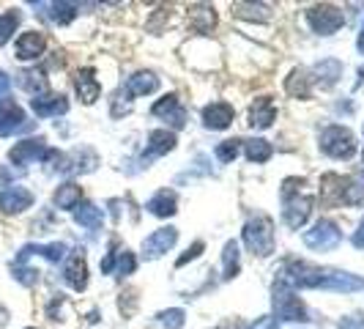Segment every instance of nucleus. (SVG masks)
Masks as SVG:
<instances>
[{
  "label": "nucleus",
  "mask_w": 364,
  "mask_h": 329,
  "mask_svg": "<svg viewBox=\"0 0 364 329\" xmlns=\"http://www.w3.org/2000/svg\"><path fill=\"white\" fill-rule=\"evenodd\" d=\"M280 283L296 288H321V291H337V294H353L362 291L364 277L351 274L343 269H329V267H315L307 261H288L280 269Z\"/></svg>",
  "instance_id": "f257e3e1"
},
{
  "label": "nucleus",
  "mask_w": 364,
  "mask_h": 329,
  "mask_svg": "<svg viewBox=\"0 0 364 329\" xmlns=\"http://www.w3.org/2000/svg\"><path fill=\"white\" fill-rule=\"evenodd\" d=\"M244 236V245L252 255L258 258H266L274 252V223L268 214H255L246 220V225L241 230Z\"/></svg>",
  "instance_id": "f03ea898"
},
{
  "label": "nucleus",
  "mask_w": 364,
  "mask_h": 329,
  "mask_svg": "<svg viewBox=\"0 0 364 329\" xmlns=\"http://www.w3.org/2000/svg\"><path fill=\"white\" fill-rule=\"evenodd\" d=\"M271 308H274V318H283V321H309V313L304 308V302L296 296V291L285 283H274L271 291Z\"/></svg>",
  "instance_id": "7ed1b4c3"
},
{
  "label": "nucleus",
  "mask_w": 364,
  "mask_h": 329,
  "mask_svg": "<svg viewBox=\"0 0 364 329\" xmlns=\"http://www.w3.org/2000/svg\"><path fill=\"white\" fill-rule=\"evenodd\" d=\"M321 151L331 160H351L356 154V138H353V132L348 126L331 123L321 135Z\"/></svg>",
  "instance_id": "20e7f679"
},
{
  "label": "nucleus",
  "mask_w": 364,
  "mask_h": 329,
  "mask_svg": "<svg viewBox=\"0 0 364 329\" xmlns=\"http://www.w3.org/2000/svg\"><path fill=\"white\" fill-rule=\"evenodd\" d=\"M307 25L318 36H331V33H337L345 25V14L337 6H331V3H321V6L307 9Z\"/></svg>",
  "instance_id": "39448f33"
},
{
  "label": "nucleus",
  "mask_w": 364,
  "mask_h": 329,
  "mask_svg": "<svg viewBox=\"0 0 364 329\" xmlns=\"http://www.w3.org/2000/svg\"><path fill=\"white\" fill-rule=\"evenodd\" d=\"M340 242H343V230L331 220H318L309 230H304V245L318 252H329V250L340 247Z\"/></svg>",
  "instance_id": "423d86ee"
},
{
  "label": "nucleus",
  "mask_w": 364,
  "mask_h": 329,
  "mask_svg": "<svg viewBox=\"0 0 364 329\" xmlns=\"http://www.w3.org/2000/svg\"><path fill=\"white\" fill-rule=\"evenodd\" d=\"M309 214H312V195L299 192V195H290L283 201V223L290 230H299L307 225Z\"/></svg>",
  "instance_id": "0eeeda50"
},
{
  "label": "nucleus",
  "mask_w": 364,
  "mask_h": 329,
  "mask_svg": "<svg viewBox=\"0 0 364 329\" xmlns=\"http://www.w3.org/2000/svg\"><path fill=\"white\" fill-rule=\"evenodd\" d=\"M25 129H30L25 110L14 99H3L0 102V138H11V135L25 132Z\"/></svg>",
  "instance_id": "6e6552de"
},
{
  "label": "nucleus",
  "mask_w": 364,
  "mask_h": 329,
  "mask_svg": "<svg viewBox=\"0 0 364 329\" xmlns=\"http://www.w3.org/2000/svg\"><path fill=\"white\" fill-rule=\"evenodd\" d=\"M176 242H178V230H176V228L173 225L159 228V230H154L148 239H142V258H145V261H157L167 250H173Z\"/></svg>",
  "instance_id": "1a4fd4ad"
},
{
  "label": "nucleus",
  "mask_w": 364,
  "mask_h": 329,
  "mask_svg": "<svg viewBox=\"0 0 364 329\" xmlns=\"http://www.w3.org/2000/svg\"><path fill=\"white\" fill-rule=\"evenodd\" d=\"M176 132H170V129H154L151 135H148V145H145V151H142V164H148L151 160H157V157H164L167 151H173L176 148Z\"/></svg>",
  "instance_id": "9d476101"
},
{
  "label": "nucleus",
  "mask_w": 364,
  "mask_h": 329,
  "mask_svg": "<svg viewBox=\"0 0 364 329\" xmlns=\"http://www.w3.org/2000/svg\"><path fill=\"white\" fill-rule=\"evenodd\" d=\"M233 118H236V110L227 102H211L203 107V126L205 129H214V132L227 129L233 123Z\"/></svg>",
  "instance_id": "9b49d317"
},
{
  "label": "nucleus",
  "mask_w": 364,
  "mask_h": 329,
  "mask_svg": "<svg viewBox=\"0 0 364 329\" xmlns=\"http://www.w3.org/2000/svg\"><path fill=\"white\" fill-rule=\"evenodd\" d=\"M47 143H44V138H30V140H22L17 143L11 151H8V160L14 164H30L36 162V160H44L47 157Z\"/></svg>",
  "instance_id": "f8f14e48"
},
{
  "label": "nucleus",
  "mask_w": 364,
  "mask_h": 329,
  "mask_svg": "<svg viewBox=\"0 0 364 329\" xmlns=\"http://www.w3.org/2000/svg\"><path fill=\"white\" fill-rule=\"evenodd\" d=\"M30 206H33V192H28L25 186H8L0 192V214H22Z\"/></svg>",
  "instance_id": "ddd939ff"
},
{
  "label": "nucleus",
  "mask_w": 364,
  "mask_h": 329,
  "mask_svg": "<svg viewBox=\"0 0 364 329\" xmlns=\"http://www.w3.org/2000/svg\"><path fill=\"white\" fill-rule=\"evenodd\" d=\"M151 113H154V116H159V118H164L173 129H181L183 123H186V110L181 107V102H178V96H176V94L162 96L159 102L151 107Z\"/></svg>",
  "instance_id": "4468645a"
},
{
  "label": "nucleus",
  "mask_w": 364,
  "mask_h": 329,
  "mask_svg": "<svg viewBox=\"0 0 364 329\" xmlns=\"http://www.w3.org/2000/svg\"><path fill=\"white\" fill-rule=\"evenodd\" d=\"M74 88H77V96H80L85 104L96 102L101 96V82L99 77H96V69H91V66L80 69L77 77H74Z\"/></svg>",
  "instance_id": "2eb2a0df"
},
{
  "label": "nucleus",
  "mask_w": 364,
  "mask_h": 329,
  "mask_svg": "<svg viewBox=\"0 0 364 329\" xmlns=\"http://www.w3.org/2000/svg\"><path fill=\"white\" fill-rule=\"evenodd\" d=\"M63 280L74 291H85L88 288V264H85V252L82 250L72 252L69 264L63 267Z\"/></svg>",
  "instance_id": "dca6fc26"
},
{
  "label": "nucleus",
  "mask_w": 364,
  "mask_h": 329,
  "mask_svg": "<svg viewBox=\"0 0 364 329\" xmlns=\"http://www.w3.org/2000/svg\"><path fill=\"white\" fill-rule=\"evenodd\" d=\"M47 50V39L41 30H28L17 39V58L20 61H36Z\"/></svg>",
  "instance_id": "f3484780"
},
{
  "label": "nucleus",
  "mask_w": 364,
  "mask_h": 329,
  "mask_svg": "<svg viewBox=\"0 0 364 329\" xmlns=\"http://www.w3.org/2000/svg\"><path fill=\"white\" fill-rule=\"evenodd\" d=\"M30 110L39 118H52V116H63L69 110V102H66V96H61V94H44V96L30 99Z\"/></svg>",
  "instance_id": "a211bd4d"
},
{
  "label": "nucleus",
  "mask_w": 364,
  "mask_h": 329,
  "mask_svg": "<svg viewBox=\"0 0 364 329\" xmlns=\"http://www.w3.org/2000/svg\"><path fill=\"white\" fill-rule=\"evenodd\" d=\"M277 121V107L274 102L268 99V96H261V99H255V104L249 107V126L252 129H268L271 123Z\"/></svg>",
  "instance_id": "6ab92c4d"
},
{
  "label": "nucleus",
  "mask_w": 364,
  "mask_h": 329,
  "mask_svg": "<svg viewBox=\"0 0 364 329\" xmlns=\"http://www.w3.org/2000/svg\"><path fill=\"white\" fill-rule=\"evenodd\" d=\"M145 208H148L154 217H173V214L178 211V198H176L173 189H159V192L145 203Z\"/></svg>",
  "instance_id": "aec40b11"
},
{
  "label": "nucleus",
  "mask_w": 364,
  "mask_h": 329,
  "mask_svg": "<svg viewBox=\"0 0 364 329\" xmlns=\"http://www.w3.org/2000/svg\"><path fill=\"white\" fill-rule=\"evenodd\" d=\"M186 20H189V28H192V30H198V33H208V30L217 25L214 6H205V3L192 6V9H189V14H186Z\"/></svg>",
  "instance_id": "412c9836"
},
{
  "label": "nucleus",
  "mask_w": 364,
  "mask_h": 329,
  "mask_svg": "<svg viewBox=\"0 0 364 329\" xmlns=\"http://www.w3.org/2000/svg\"><path fill=\"white\" fill-rule=\"evenodd\" d=\"M154 91H159V77L154 72H137V74H132L126 80V94L129 96H148Z\"/></svg>",
  "instance_id": "4be33fe9"
},
{
  "label": "nucleus",
  "mask_w": 364,
  "mask_h": 329,
  "mask_svg": "<svg viewBox=\"0 0 364 329\" xmlns=\"http://www.w3.org/2000/svg\"><path fill=\"white\" fill-rule=\"evenodd\" d=\"M312 74H315V80L321 82L324 88H331L334 82L343 77V63L337 61V58H326V61L315 63Z\"/></svg>",
  "instance_id": "5701e85b"
},
{
  "label": "nucleus",
  "mask_w": 364,
  "mask_h": 329,
  "mask_svg": "<svg viewBox=\"0 0 364 329\" xmlns=\"http://www.w3.org/2000/svg\"><path fill=\"white\" fill-rule=\"evenodd\" d=\"M309 80H312V77H307V72H304V69H293V72H290V77L285 80V91H288L293 99H309V94H312Z\"/></svg>",
  "instance_id": "b1692460"
},
{
  "label": "nucleus",
  "mask_w": 364,
  "mask_h": 329,
  "mask_svg": "<svg viewBox=\"0 0 364 329\" xmlns=\"http://www.w3.org/2000/svg\"><path fill=\"white\" fill-rule=\"evenodd\" d=\"M244 154H246L249 162L263 164L274 157V145L268 143V140H263V138H252V140L244 143Z\"/></svg>",
  "instance_id": "393cba45"
},
{
  "label": "nucleus",
  "mask_w": 364,
  "mask_h": 329,
  "mask_svg": "<svg viewBox=\"0 0 364 329\" xmlns=\"http://www.w3.org/2000/svg\"><path fill=\"white\" fill-rule=\"evenodd\" d=\"M20 85L28 91V94H33V99H36V96H44V94L50 91V82H47V77H44L41 69H28V72H22Z\"/></svg>",
  "instance_id": "a878e982"
},
{
  "label": "nucleus",
  "mask_w": 364,
  "mask_h": 329,
  "mask_svg": "<svg viewBox=\"0 0 364 329\" xmlns=\"http://www.w3.org/2000/svg\"><path fill=\"white\" fill-rule=\"evenodd\" d=\"M222 267H224V274H222L224 280H233V277L239 274V269H241V252H239V242H236V239L224 242Z\"/></svg>",
  "instance_id": "bb28decb"
},
{
  "label": "nucleus",
  "mask_w": 364,
  "mask_h": 329,
  "mask_svg": "<svg viewBox=\"0 0 364 329\" xmlns=\"http://www.w3.org/2000/svg\"><path fill=\"white\" fill-rule=\"evenodd\" d=\"M74 220H77V225L88 228V230H96L101 225V220H104V214H101L99 206L93 203H80L74 208Z\"/></svg>",
  "instance_id": "cd10ccee"
},
{
  "label": "nucleus",
  "mask_w": 364,
  "mask_h": 329,
  "mask_svg": "<svg viewBox=\"0 0 364 329\" xmlns=\"http://www.w3.org/2000/svg\"><path fill=\"white\" fill-rule=\"evenodd\" d=\"M80 198H82V189L80 184H74V182H66V184L58 186V192H55V206L58 208H77L80 206Z\"/></svg>",
  "instance_id": "c85d7f7f"
},
{
  "label": "nucleus",
  "mask_w": 364,
  "mask_h": 329,
  "mask_svg": "<svg viewBox=\"0 0 364 329\" xmlns=\"http://www.w3.org/2000/svg\"><path fill=\"white\" fill-rule=\"evenodd\" d=\"M44 9H50L47 11V17L55 22V25H69V22L77 17V3H50V6H44Z\"/></svg>",
  "instance_id": "c756f323"
},
{
  "label": "nucleus",
  "mask_w": 364,
  "mask_h": 329,
  "mask_svg": "<svg viewBox=\"0 0 364 329\" xmlns=\"http://www.w3.org/2000/svg\"><path fill=\"white\" fill-rule=\"evenodd\" d=\"M233 11H236V17H244V20H268V6L263 3H236Z\"/></svg>",
  "instance_id": "7c9ffc66"
},
{
  "label": "nucleus",
  "mask_w": 364,
  "mask_h": 329,
  "mask_svg": "<svg viewBox=\"0 0 364 329\" xmlns=\"http://www.w3.org/2000/svg\"><path fill=\"white\" fill-rule=\"evenodd\" d=\"M343 203L348 206H364V182L348 179L343 189Z\"/></svg>",
  "instance_id": "2f4dec72"
},
{
  "label": "nucleus",
  "mask_w": 364,
  "mask_h": 329,
  "mask_svg": "<svg viewBox=\"0 0 364 329\" xmlns=\"http://www.w3.org/2000/svg\"><path fill=\"white\" fill-rule=\"evenodd\" d=\"M17 25H20V11H6V14L0 17V47L14 36Z\"/></svg>",
  "instance_id": "473e14b6"
},
{
  "label": "nucleus",
  "mask_w": 364,
  "mask_h": 329,
  "mask_svg": "<svg viewBox=\"0 0 364 329\" xmlns=\"http://www.w3.org/2000/svg\"><path fill=\"white\" fill-rule=\"evenodd\" d=\"M115 269H118V274H121V277H129V274H135V269H137V258H135V252H129V250H121V252L115 255Z\"/></svg>",
  "instance_id": "72a5a7b5"
},
{
  "label": "nucleus",
  "mask_w": 364,
  "mask_h": 329,
  "mask_svg": "<svg viewBox=\"0 0 364 329\" xmlns=\"http://www.w3.org/2000/svg\"><path fill=\"white\" fill-rule=\"evenodd\" d=\"M239 148H241V140H222L217 145V160L222 164H230L239 157Z\"/></svg>",
  "instance_id": "f704fd0d"
},
{
  "label": "nucleus",
  "mask_w": 364,
  "mask_h": 329,
  "mask_svg": "<svg viewBox=\"0 0 364 329\" xmlns=\"http://www.w3.org/2000/svg\"><path fill=\"white\" fill-rule=\"evenodd\" d=\"M159 321H162L167 329H181L183 321H186V313L181 308H170V310H162L159 313Z\"/></svg>",
  "instance_id": "c9c22d12"
},
{
  "label": "nucleus",
  "mask_w": 364,
  "mask_h": 329,
  "mask_svg": "<svg viewBox=\"0 0 364 329\" xmlns=\"http://www.w3.org/2000/svg\"><path fill=\"white\" fill-rule=\"evenodd\" d=\"M14 277L20 280L22 286H36L39 272H36V269H25V267H20V264H14Z\"/></svg>",
  "instance_id": "e433bc0d"
},
{
  "label": "nucleus",
  "mask_w": 364,
  "mask_h": 329,
  "mask_svg": "<svg viewBox=\"0 0 364 329\" xmlns=\"http://www.w3.org/2000/svg\"><path fill=\"white\" fill-rule=\"evenodd\" d=\"M203 250H205V245H203V242H195V245L189 247V250H186V252H183L181 258H178V261H176V267H186V264H189V261H195V258H198V255H200Z\"/></svg>",
  "instance_id": "4c0bfd02"
},
{
  "label": "nucleus",
  "mask_w": 364,
  "mask_h": 329,
  "mask_svg": "<svg viewBox=\"0 0 364 329\" xmlns=\"http://www.w3.org/2000/svg\"><path fill=\"white\" fill-rule=\"evenodd\" d=\"M249 329H280V321L274 316H261V318H255V324Z\"/></svg>",
  "instance_id": "58836bf2"
},
{
  "label": "nucleus",
  "mask_w": 364,
  "mask_h": 329,
  "mask_svg": "<svg viewBox=\"0 0 364 329\" xmlns=\"http://www.w3.org/2000/svg\"><path fill=\"white\" fill-rule=\"evenodd\" d=\"M340 329H364V316H348L340 321Z\"/></svg>",
  "instance_id": "ea45409f"
},
{
  "label": "nucleus",
  "mask_w": 364,
  "mask_h": 329,
  "mask_svg": "<svg viewBox=\"0 0 364 329\" xmlns=\"http://www.w3.org/2000/svg\"><path fill=\"white\" fill-rule=\"evenodd\" d=\"M115 269V252H107V258L101 261V274H110Z\"/></svg>",
  "instance_id": "a19ab883"
},
{
  "label": "nucleus",
  "mask_w": 364,
  "mask_h": 329,
  "mask_svg": "<svg viewBox=\"0 0 364 329\" xmlns=\"http://www.w3.org/2000/svg\"><path fill=\"white\" fill-rule=\"evenodd\" d=\"M353 247L364 250V217H362V223H359V228H356V233H353Z\"/></svg>",
  "instance_id": "79ce46f5"
},
{
  "label": "nucleus",
  "mask_w": 364,
  "mask_h": 329,
  "mask_svg": "<svg viewBox=\"0 0 364 329\" xmlns=\"http://www.w3.org/2000/svg\"><path fill=\"white\" fill-rule=\"evenodd\" d=\"M8 88H11V80H8V77H6L3 72H0V102L6 99V94H8Z\"/></svg>",
  "instance_id": "37998d69"
},
{
  "label": "nucleus",
  "mask_w": 364,
  "mask_h": 329,
  "mask_svg": "<svg viewBox=\"0 0 364 329\" xmlns=\"http://www.w3.org/2000/svg\"><path fill=\"white\" fill-rule=\"evenodd\" d=\"M217 329H249V327L241 324V321H224L222 327H217Z\"/></svg>",
  "instance_id": "c03bdc74"
},
{
  "label": "nucleus",
  "mask_w": 364,
  "mask_h": 329,
  "mask_svg": "<svg viewBox=\"0 0 364 329\" xmlns=\"http://www.w3.org/2000/svg\"><path fill=\"white\" fill-rule=\"evenodd\" d=\"M356 47H359V52L364 55V30L359 33V39H356Z\"/></svg>",
  "instance_id": "a18cd8bd"
},
{
  "label": "nucleus",
  "mask_w": 364,
  "mask_h": 329,
  "mask_svg": "<svg viewBox=\"0 0 364 329\" xmlns=\"http://www.w3.org/2000/svg\"><path fill=\"white\" fill-rule=\"evenodd\" d=\"M362 162H364V151H362Z\"/></svg>",
  "instance_id": "49530a36"
},
{
  "label": "nucleus",
  "mask_w": 364,
  "mask_h": 329,
  "mask_svg": "<svg viewBox=\"0 0 364 329\" xmlns=\"http://www.w3.org/2000/svg\"><path fill=\"white\" fill-rule=\"evenodd\" d=\"M362 30H364V25H362Z\"/></svg>",
  "instance_id": "de8ad7c7"
},
{
  "label": "nucleus",
  "mask_w": 364,
  "mask_h": 329,
  "mask_svg": "<svg viewBox=\"0 0 364 329\" xmlns=\"http://www.w3.org/2000/svg\"><path fill=\"white\" fill-rule=\"evenodd\" d=\"M28 329H33V327H28Z\"/></svg>",
  "instance_id": "09e8293b"
}]
</instances>
